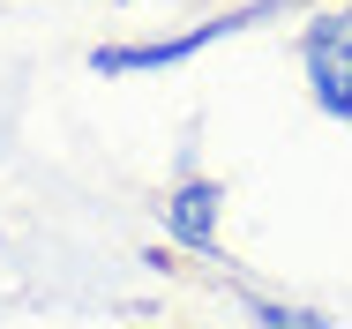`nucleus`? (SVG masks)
Instances as JSON below:
<instances>
[{
	"label": "nucleus",
	"mask_w": 352,
	"mask_h": 329,
	"mask_svg": "<svg viewBox=\"0 0 352 329\" xmlns=\"http://www.w3.org/2000/svg\"><path fill=\"white\" fill-rule=\"evenodd\" d=\"M157 225H165V247L217 255V247H225V180H210V172H180V180L157 195Z\"/></svg>",
	"instance_id": "obj_3"
},
{
	"label": "nucleus",
	"mask_w": 352,
	"mask_h": 329,
	"mask_svg": "<svg viewBox=\"0 0 352 329\" xmlns=\"http://www.w3.org/2000/svg\"><path fill=\"white\" fill-rule=\"evenodd\" d=\"M232 299H240V315L255 329H338L322 307H307V299H278V292H255V284H232Z\"/></svg>",
	"instance_id": "obj_4"
},
{
	"label": "nucleus",
	"mask_w": 352,
	"mask_h": 329,
	"mask_svg": "<svg viewBox=\"0 0 352 329\" xmlns=\"http://www.w3.org/2000/svg\"><path fill=\"white\" fill-rule=\"evenodd\" d=\"M292 0H240V8H217L203 23H188V30H173V38H120V45H90V75H157V67H180L195 60L203 45L217 38H240V30H255L263 15H285Z\"/></svg>",
	"instance_id": "obj_1"
},
{
	"label": "nucleus",
	"mask_w": 352,
	"mask_h": 329,
	"mask_svg": "<svg viewBox=\"0 0 352 329\" xmlns=\"http://www.w3.org/2000/svg\"><path fill=\"white\" fill-rule=\"evenodd\" d=\"M300 75L322 120L352 128V0H330L300 23Z\"/></svg>",
	"instance_id": "obj_2"
},
{
	"label": "nucleus",
	"mask_w": 352,
	"mask_h": 329,
	"mask_svg": "<svg viewBox=\"0 0 352 329\" xmlns=\"http://www.w3.org/2000/svg\"><path fill=\"white\" fill-rule=\"evenodd\" d=\"M113 8H128V0H113Z\"/></svg>",
	"instance_id": "obj_5"
}]
</instances>
